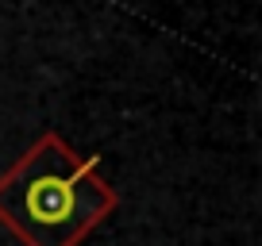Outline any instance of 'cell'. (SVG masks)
Segmentation results:
<instances>
[{
    "mask_svg": "<svg viewBox=\"0 0 262 246\" xmlns=\"http://www.w3.org/2000/svg\"><path fill=\"white\" fill-rule=\"evenodd\" d=\"M97 169L100 154L81 158L47 131L0 173V223L24 246H77L116 208L112 185Z\"/></svg>",
    "mask_w": 262,
    "mask_h": 246,
    "instance_id": "6da1fadb",
    "label": "cell"
}]
</instances>
